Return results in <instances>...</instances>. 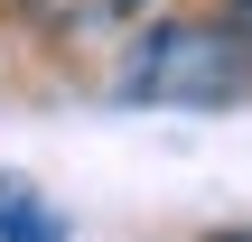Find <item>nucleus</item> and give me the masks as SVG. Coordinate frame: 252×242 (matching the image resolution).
I'll use <instances>...</instances> for the list:
<instances>
[{"instance_id": "nucleus-1", "label": "nucleus", "mask_w": 252, "mask_h": 242, "mask_svg": "<svg viewBox=\"0 0 252 242\" xmlns=\"http://www.w3.org/2000/svg\"><path fill=\"white\" fill-rule=\"evenodd\" d=\"M243 84H252V47L234 37V19L224 28L168 19L122 65V103H140V112H224V103H243Z\"/></svg>"}, {"instance_id": "nucleus-2", "label": "nucleus", "mask_w": 252, "mask_h": 242, "mask_svg": "<svg viewBox=\"0 0 252 242\" xmlns=\"http://www.w3.org/2000/svg\"><path fill=\"white\" fill-rule=\"evenodd\" d=\"M37 19H56V28H112V19H131V9H150V0H28Z\"/></svg>"}, {"instance_id": "nucleus-3", "label": "nucleus", "mask_w": 252, "mask_h": 242, "mask_svg": "<svg viewBox=\"0 0 252 242\" xmlns=\"http://www.w3.org/2000/svg\"><path fill=\"white\" fill-rule=\"evenodd\" d=\"M0 233H9V242H65L47 215H28V205H0Z\"/></svg>"}, {"instance_id": "nucleus-4", "label": "nucleus", "mask_w": 252, "mask_h": 242, "mask_svg": "<svg viewBox=\"0 0 252 242\" xmlns=\"http://www.w3.org/2000/svg\"><path fill=\"white\" fill-rule=\"evenodd\" d=\"M224 9H234V37L252 47V0H224Z\"/></svg>"}]
</instances>
